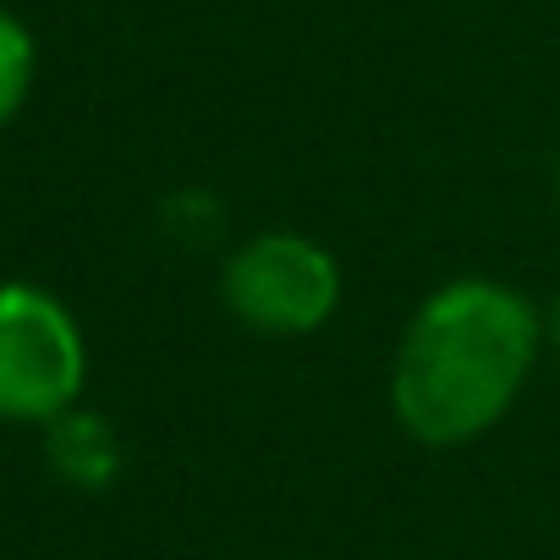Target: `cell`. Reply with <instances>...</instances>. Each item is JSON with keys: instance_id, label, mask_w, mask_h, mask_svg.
I'll return each instance as SVG.
<instances>
[{"instance_id": "cell-6", "label": "cell", "mask_w": 560, "mask_h": 560, "mask_svg": "<svg viewBox=\"0 0 560 560\" xmlns=\"http://www.w3.org/2000/svg\"><path fill=\"white\" fill-rule=\"evenodd\" d=\"M544 341L560 352V298H555V308H549V319H544Z\"/></svg>"}, {"instance_id": "cell-5", "label": "cell", "mask_w": 560, "mask_h": 560, "mask_svg": "<svg viewBox=\"0 0 560 560\" xmlns=\"http://www.w3.org/2000/svg\"><path fill=\"white\" fill-rule=\"evenodd\" d=\"M56 462H61L72 478H110L116 445H110L105 423H94V418H67L61 434H56Z\"/></svg>"}, {"instance_id": "cell-3", "label": "cell", "mask_w": 560, "mask_h": 560, "mask_svg": "<svg viewBox=\"0 0 560 560\" xmlns=\"http://www.w3.org/2000/svg\"><path fill=\"white\" fill-rule=\"evenodd\" d=\"M225 308L264 336H314L341 303V264L298 231H269L231 253L220 275Z\"/></svg>"}, {"instance_id": "cell-4", "label": "cell", "mask_w": 560, "mask_h": 560, "mask_svg": "<svg viewBox=\"0 0 560 560\" xmlns=\"http://www.w3.org/2000/svg\"><path fill=\"white\" fill-rule=\"evenodd\" d=\"M34 89V34L0 7V127H7Z\"/></svg>"}, {"instance_id": "cell-7", "label": "cell", "mask_w": 560, "mask_h": 560, "mask_svg": "<svg viewBox=\"0 0 560 560\" xmlns=\"http://www.w3.org/2000/svg\"><path fill=\"white\" fill-rule=\"evenodd\" d=\"M555 192H560V160H555Z\"/></svg>"}, {"instance_id": "cell-2", "label": "cell", "mask_w": 560, "mask_h": 560, "mask_svg": "<svg viewBox=\"0 0 560 560\" xmlns=\"http://www.w3.org/2000/svg\"><path fill=\"white\" fill-rule=\"evenodd\" d=\"M89 352L78 319L39 287H0V418L56 423L78 401Z\"/></svg>"}, {"instance_id": "cell-1", "label": "cell", "mask_w": 560, "mask_h": 560, "mask_svg": "<svg viewBox=\"0 0 560 560\" xmlns=\"http://www.w3.org/2000/svg\"><path fill=\"white\" fill-rule=\"evenodd\" d=\"M544 347V319L505 280H451L401 330L390 407L418 445H467L494 429Z\"/></svg>"}]
</instances>
